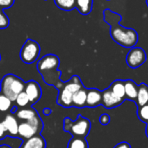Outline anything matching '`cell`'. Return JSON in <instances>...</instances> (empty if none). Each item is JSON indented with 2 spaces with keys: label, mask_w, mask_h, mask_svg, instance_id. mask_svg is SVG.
<instances>
[{
  "label": "cell",
  "mask_w": 148,
  "mask_h": 148,
  "mask_svg": "<svg viewBox=\"0 0 148 148\" xmlns=\"http://www.w3.org/2000/svg\"><path fill=\"white\" fill-rule=\"evenodd\" d=\"M43 128L44 124L39 114H38L32 119L26 121H22L18 124L17 136H19L23 140H25L35 135L40 134Z\"/></svg>",
  "instance_id": "5b68a950"
},
{
  "label": "cell",
  "mask_w": 148,
  "mask_h": 148,
  "mask_svg": "<svg viewBox=\"0 0 148 148\" xmlns=\"http://www.w3.org/2000/svg\"><path fill=\"white\" fill-rule=\"evenodd\" d=\"M137 115L139 119L144 122V123H148V104L143 105L141 107H138L137 110Z\"/></svg>",
  "instance_id": "cb8c5ba5"
},
{
  "label": "cell",
  "mask_w": 148,
  "mask_h": 148,
  "mask_svg": "<svg viewBox=\"0 0 148 148\" xmlns=\"http://www.w3.org/2000/svg\"><path fill=\"white\" fill-rule=\"evenodd\" d=\"M113 148H132V147L128 142L123 141V142H120V143L117 144Z\"/></svg>",
  "instance_id": "f1b7e54d"
},
{
  "label": "cell",
  "mask_w": 148,
  "mask_h": 148,
  "mask_svg": "<svg viewBox=\"0 0 148 148\" xmlns=\"http://www.w3.org/2000/svg\"><path fill=\"white\" fill-rule=\"evenodd\" d=\"M147 6H148V0H147Z\"/></svg>",
  "instance_id": "d6a6232c"
},
{
  "label": "cell",
  "mask_w": 148,
  "mask_h": 148,
  "mask_svg": "<svg viewBox=\"0 0 148 148\" xmlns=\"http://www.w3.org/2000/svg\"><path fill=\"white\" fill-rule=\"evenodd\" d=\"M56 6L63 10H72L75 9L76 0H54Z\"/></svg>",
  "instance_id": "ffe728a7"
},
{
  "label": "cell",
  "mask_w": 148,
  "mask_h": 148,
  "mask_svg": "<svg viewBox=\"0 0 148 148\" xmlns=\"http://www.w3.org/2000/svg\"><path fill=\"white\" fill-rule=\"evenodd\" d=\"M146 134H147V136L148 137V123L147 124V128H146Z\"/></svg>",
  "instance_id": "1f68e13d"
},
{
  "label": "cell",
  "mask_w": 148,
  "mask_h": 148,
  "mask_svg": "<svg viewBox=\"0 0 148 148\" xmlns=\"http://www.w3.org/2000/svg\"><path fill=\"white\" fill-rule=\"evenodd\" d=\"M40 54L39 44L31 39H27L20 49L19 56L25 64H31L35 62Z\"/></svg>",
  "instance_id": "8992f818"
},
{
  "label": "cell",
  "mask_w": 148,
  "mask_h": 148,
  "mask_svg": "<svg viewBox=\"0 0 148 148\" xmlns=\"http://www.w3.org/2000/svg\"><path fill=\"white\" fill-rule=\"evenodd\" d=\"M11 108H12V101L0 92V112L5 113L10 111Z\"/></svg>",
  "instance_id": "603a6c76"
},
{
  "label": "cell",
  "mask_w": 148,
  "mask_h": 148,
  "mask_svg": "<svg viewBox=\"0 0 148 148\" xmlns=\"http://www.w3.org/2000/svg\"><path fill=\"white\" fill-rule=\"evenodd\" d=\"M136 104L138 107L148 104V86L146 83L138 85V95Z\"/></svg>",
  "instance_id": "e0dca14e"
},
{
  "label": "cell",
  "mask_w": 148,
  "mask_h": 148,
  "mask_svg": "<svg viewBox=\"0 0 148 148\" xmlns=\"http://www.w3.org/2000/svg\"><path fill=\"white\" fill-rule=\"evenodd\" d=\"M44 115H49V114H51V110L50 108H44Z\"/></svg>",
  "instance_id": "f546056e"
},
{
  "label": "cell",
  "mask_w": 148,
  "mask_h": 148,
  "mask_svg": "<svg viewBox=\"0 0 148 148\" xmlns=\"http://www.w3.org/2000/svg\"><path fill=\"white\" fill-rule=\"evenodd\" d=\"M65 132L70 133L73 137L85 138L91 130V122L87 118L78 115L75 121H72L71 118L66 117L64 120V127Z\"/></svg>",
  "instance_id": "277c9868"
},
{
  "label": "cell",
  "mask_w": 148,
  "mask_h": 148,
  "mask_svg": "<svg viewBox=\"0 0 148 148\" xmlns=\"http://www.w3.org/2000/svg\"><path fill=\"white\" fill-rule=\"evenodd\" d=\"M2 123L3 124L5 130L7 132V135L11 136L13 138H15L16 136H17V132H18V122L17 118L11 114H9L5 116L4 120L2 121Z\"/></svg>",
  "instance_id": "8fae6325"
},
{
  "label": "cell",
  "mask_w": 148,
  "mask_h": 148,
  "mask_svg": "<svg viewBox=\"0 0 148 148\" xmlns=\"http://www.w3.org/2000/svg\"><path fill=\"white\" fill-rule=\"evenodd\" d=\"M86 93L87 89L85 88H82L79 91H77L72 95V107L82 108L85 107L86 103Z\"/></svg>",
  "instance_id": "2e32d148"
},
{
  "label": "cell",
  "mask_w": 148,
  "mask_h": 148,
  "mask_svg": "<svg viewBox=\"0 0 148 148\" xmlns=\"http://www.w3.org/2000/svg\"><path fill=\"white\" fill-rule=\"evenodd\" d=\"M7 136V132L5 130V127L2 122H0V140H3Z\"/></svg>",
  "instance_id": "83f0119b"
},
{
  "label": "cell",
  "mask_w": 148,
  "mask_h": 148,
  "mask_svg": "<svg viewBox=\"0 0 148 148\" xmlns=\"http://www.w3.org/2000/svg\"><path fill=\"white\" fill-rule=\"evenodd\" d=\"M104 21L110 26V35L113 40L124 48H133L139 42L138 32L132 28H126L120 24L121 15L106 9L103 11Z\"/></svg>",
  "instance_id": "6da1fadb"
},
{
  "label": "cell",
  "mask_w": 148,
  "mask_h": 148,
  "mask_svg": "<svg viewBox=\"0 0 148 148\" xmlns=\"http://www.w3.org/2000/svg\"><path fill=\"white\" fill-rule=\"evenodd\" d=\"M10 25V19L4 13L3 10L0 8V29H4Z\"/></svg>",
  "instance_id": "d4e9b609"
},
{
  "label": "cell",
  "mask_w": 148,
  "mask_h": 148,
  "mask_svg": "<svg viewBox=\"0 0 148 148\" xmlns=\"http://www.w3.org/2000/svg\"><path fill=\"white\" fill-rule=\"evenodd\" d=\"M111 91L119 98L126 100V95H125V82L121 80H116L114 81L111 86L109 87Z\"/></svg>",
  "instance_id": "d6986e66"
},
{
  "label": "cell",
  "mask_w": 148,
  "mask_h": 148,
  "mask_svg": "<svg viewBox=\"0 0 148 148\" xmlns=\"http://www.w3.org/2000/svg\"><path fill=\"white\" fill-rule=\"evenodd\" d=\"M0 61H1V55H0Z\"/></svg>",
  "instance_id": "836d02e7"
},
{
  "label": "cell",
  "mask_w": 148,
  "mask_h": 148,
  "mask_svg": "<svg viewBox=\"0 0 148 148\" xmlns=\"http://www.w3.org/2000/svg\"><path fill=\"white\" fill-rule=\"evenodd\" d=\"M126 63L131 69H137L147 61L146 51L140 47H133L126 56Z\"/></svg>",
  "instance_id": "52a82bcc"
},
{
  "label": "cell",
  "mask_w": 148,
  "mask_h": 148,
  "mask_svg": "<svg viewBox=\"0 0 148 148\" xmlns=\"http://www.w3.org/2000/svg\"><path fill=\"white\" fill-rule=\"evenodd\" d=\"M107 1H110V0H107Z\"/></svg>",
  "instance_id": "e575fe53"
},
{
  "label": "cell",
  "mask_w": 148,
  "mask_h": 148,
  "mask_svg": "<svg viewBox=\"0 0 148 148\" xmlns=\"http://www.w3.org/2000/svg\"><path fill=\"white\" fill-rule=\"evenodd\" d=\"M74 94L65 86L64 83L63 87L59 89L57 103L64 108H72V95Z\"/></svg>",
  "instance_id": "30bf717a"
},
{
  "label": "cell",
  "mask_w": 148,
  "mask_h": 148,
  "mask_svg": "<svg viewBox=\"0 0 148 148\" xmlns=\"http://www.w3.org/2000/svg\"><path fill=\"white\" fill-rule=\"evenodd\" d=\"M24 91L29 98L30 106L38 102L42 95V90L40 85L35 81H29L25 82V87Z\"/></svg>",
  "instance_id": "ba28073f"
},
{
  "label": "cell",
  "mask_w": 148,
  "mask_h": 148,
  "mask_svg": "<svg viewBox=\"0 0 148 148\" xmlns=\"http://www.w3.org/2000/svg\"><path fill=\"white\" fill-rule=\"evenodd\" d=\"M93 0H76L75 8L78 9L81 15H89L92 10Z\"/></svg>",
  "instance_id": "ac0fdd59"
},
{
  "label": "cell",
  "mask_w": 148,
  "mask_h": 148,
  "mask_svg": "<svg viewBox=\"0 0 148 148\" xmlns=\"http://www.w3.org/2000/svg\"><path fill=\"white\" fill-rule=\"evenodd\" d=\"M102 101V92L96 88L87 89L86 93V103L85 107L87 108H96L101 105Z\"/></svg>",
  "instance_id": "7c38bea8"
},
{
  "label": "cell",
  "mask_w": 148,
  "mask_h": 148,
  "mask_svg": "<svg viewBox=\"0 0 148 148\" xmlns=\"http://www.w3.org/2000/svg\"><path fill=\"white\" fill-rule=\"evenodd\" d=\"M45 1H46V0H45Z\"/></svg>",
  "instance_id": "8d00e7d4"
},
{
  "label": "cell",
  "mask_w": 148,
  "mask_h": 148,
  "mask_svg": "<svg viewBox=\"0 0 148 148\" xmlns=\"http://www.w3.org/2000/svg\"><path fill=\"white\" fill-rule=\"evenodd\" d=\"M25 82L18 76L8 74L5 75L0 82V92L8 97L12 102L16 97L24 90Z\"/></svg>",
  "instance_id": "3957f363"
},
{
  "label": "cell",
  "mask_w": 148,
  "mask_h": 148,
  "mask_svg": "<svg viewBox=\"0 0 148 148\" xmlns=\"http://www.w3.org/2000/svg\"><path fill=\"white\" fill-rule=\"evenodd\" d=\"M110 121H111V117L108 114H102L99 117V122L103 126L108 125L110 123Z\"/></svg>",
  "instance_id": "4316f807"
},
{
  "label": "cell",
  "mask_w": 148,
  "mask_h": 148,
  "mask_svg": "<svg viewBox=\"0 0 148 148\" xmlns=\"http://www.w3.org/2000/svg\"><path fill=\"white\" fill-rule=\"evenodd\" d=\"M14 3V0H0V8L4 10V9H9L10 8Z\"/></svg>",
  "instance_id": "484cf974"
},
{
  "label": "cell",
  "mask_w": 148,
  "mask_h": 148,
  "mask_svg": "<svg viewBox=\"0 0 148 148\" xmlns=\"http://www.w3.org/2000/svg\"><path fill=\"white\" fill-rule=\"evenodd\" d=\"M18 148H46V142L41 134H38L24 140Z\"/></svg>",
  "instance_id": "4fadbf2b"
},
{
  "label": "cell",
  "mask_w": 148,
  "mask_h": 148,
  "mask_svg": "<svg viewBox=\"0 0 148 148\" xmlns=\"http://www.w3.org/2000/svg\"><path fill=\"white\" fill-rule=\"evenodd\" d=\"M125 82V95L126 100L134 101L136 103L138 95V85L133 80L124 81Z\"/></svg>",
  "instance_id": "5bb4252c"
},
{
  "label": "cell",
  "mask_w": 148,
  "mask_h": 148,
  "mask_svg": "<svg viewBox=\"0 0 148 148\" xmlns=\"http://www.w3.org/2000/svg\"><path fill=\"white\" fill-rule=\"evenodd\" d=\"M15 104L16 107L17 108H24L26 107H30V101L29 98L27 96V95L24 93V91H23L22 93H20L15 100Z\"/></svg>",
  "instance_id": "7402d4cb"
},
{
  "label": "cell",
  "mask_w": 148,
  "mask_h": 148,
  "mask_svg": "<svg viewBox=\"0 0 148 148\" xmlns=\"http://www.w3.org/2000/svg\"><path fill=\"white\" fill-rule=\"evenodd\" d=\"M0 148H11V147H10L8 145H1V146H0Z\"/></svg>",
  "instance_id": "4dcf8cb0"
},
{
  "label": "cell",
  "mask_w": 148,
  "mask_h": 148,
  "mask_svg": "<svg viewBox=\"0 0 148 148\" xmlns=\"http://www.w3.org/2000/svg\"><path fill=\"white\" fill-rule=\"evenodd\" d=\"M67 148H88V143L85 138L73 137L70 140Z\"/></svg>",
  "instance_id": "44dd1931"
},
{
  "label": "cell",
  "mask_w": 148,
  "mask_h": 148,
  "mask_svg": "<svg viewBox=\"0 0 148 148\" xmlns=\"http://www.w3.org/2000/svg\"><path fill=\"white\" fill-rule=\"evenodd\" d=\"M0 82H1V80H0Z\"/></svg>",
  "instance_id": "d590c367"
},
{
  "label": "cell",
  "mask_w": 148,
  "mask_h": 148,
  "mask_svg": "<svg viewBox=\"0 0 148 148\" xmlns=\"http://www.w3.org/2000/svg\"><path fill=\"white\" fill-rule=\"evenodd\" d=\"M60 60L58 56L48 54L39 59L37 69L44 82L48 85H53L58 90L63 87L65 82L60 81L61 72L58 70Z\"/></svg>",
  "instance_id": "7a4b0ae2"
},
{
  "label": "cell",
  "mask_w": 148,
  "mask_h": 148,
  "mask_svg": "<svg viewBox=\"0 0 148 148\" xmlns=\"http://www.w3.org/2000/svg\"><path fill=\"white\" fill-rule=\"evenodd\" d=\"M124 101L125 100L120 99L118 96H116L111 91V89L109 88L105 89L104 91H102L101 104L104 106V108H106L107 109H111V108H114L119 107L120 105H121L124 102Z\"/></svg>",
  "instance_id": "9c48e42d"
},
{
  "label": "cell",
  "mask_w": 148,
  "mask_h": 148,
  "mask_svg": "<svg viewBox=\"0 0 148 148\" xmlns=\"http://www.w3.org/2000/svg\"><path fill=\"white\" fill-rule=\"evenodd\" d=\"M14 114L16 115V118L20 120L21 121H29L38 114V113L31 107H26L24 108H17Z\"/></svg>",
  "instance_id": "9a60e30c"
}]
</instances>
